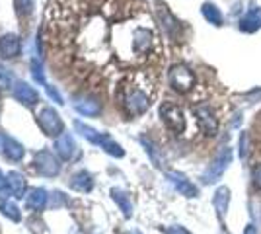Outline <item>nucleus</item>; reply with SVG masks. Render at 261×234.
<instances>
[{"mask_svg": "<svg viewBox=\"0 0 261 234\" xmlns=\"http://www.w3.org/2000/svg\"><path fill=\"white\" fill-rule=\"evenodd\" d=\"M230 160H232V149H230V147H222L220 152L217 154V158L213 160V164L209 166V170L205 172V182H207V184L217 182V180L224 174V170L228 168Z\"/></svg>", "mask_w": 261, "mask_h": 234, "instance_id": "obj_5", "label": "nucleus"}, {"mask_svg": "<svg viewBox=\"0 0 261 234\" xmlns=\"http://www.w3.org/2000/svg\"><path fill=\"white\" fill-rule=\"evenodd\" d=\"M168 178H170V182L177 188V191L181 193V195H185V197H195L199 191H197V188L191 184V182H187L181 174H175V172H170L168 174Z\"/></svg>", "mask_w": 261, "mask_h": 234, "instance_id": "obj_9", "label": "nucleus"}, {"mask_svg": "<svg viewBox=\"0 0 261 234\" xmlns=\"http://www.w3.org/2000/svg\"><path fill=\"white\" fill-rule=\"evenodd\" d=\"M8 186H10V193L16 197H22L25 193V178L20 172H10L8 176Z\"/></svg>", "mask_w": 261, "mask_h": 234, "instance_id": "obj_14", "label": "nucleus"}, {"mask_svg": "<svg viewBox=\"0 0 261 234\" xmlns=\"http://www.w3.org/2000/svg\"><path fill=\"white\" fill-rule=\"evenodd\" d=\"M14 96H16L22 104H25V106H35V104L39 102L37 92H35L27 82H16V86H14Z\"/></svg>", "mask_w": 261, "mask_h": 234, "instance_id": "obj_8", "label": "nucleus"}, {"mask_svg": "<svg viewBox=\"0 0 261 234\" xmlns=\"http://www.w3.org/2000/svg\"><path fill=\"white\" fill-rule=\"evenodd\" d=\"M111 197H113V201L121 207V211H123L125 217H130V215H132V205H130L129 197H127L121 190H111Z\"/></svg>", "mask_w": 261, "mask_h": 234, "instance_id": "obj_19", "label": "nucleus"}, {"mask_svg": "<svg viewBox=\"0 0 261 234\" xmlns=\"http://www.w3.org/2000/svg\"><path fill=\"white\" fill-rule=\"evenodd\" d=\"M144 86H146V82L134 80L129 86L123 88V106L130 115H140L150 106V94Z\"/></svg>", "mask_w": 261, "mask_h": 234, "instance_id": "obj_1", "label": "nucleus"}, {"mask_svg": "<svg viewBox=\"0 0 261 234\" xmlns=\"http://www.w3.org/2000/svg\"><path fill=\"white\" fill-rule=\"evenodd\" d=\"M74 127L80 131V135H82V137H86L88 141H92V143H96V145H102V143H104V139H106V135H100L96 129H92V127L84 125L82 121H74Z\"/></svg>", "mask_w": 261, "mask_h": 234, "instance_id": "obj_16", "label": "nucleus"}, {"mask_svg": "<svg viewBox=\"0 0 261 234\" xmlns=\"http://www.w3.org/2000/svg\"><path fill=\"white\" fill-rule=\"evenodd\" d=\"M92 178H90V174H86V172H78L74 178H72V182H70V188L72 190H76V191H90L92 190Z\"/></svg>", "mask_w": 261, "mask_h": 234, "instance_id": "obj_18", "label": "nucleus"}, {"mask_svg": "<svg viewBox=\"0 0 261 234\" xmlns=\"http://www.w3.org/2000/svg\"><path fill=\"white\" fill-rule=\"evenodd\" d=\"M254 184H256L258 190H261V164L254 168Z\"/></svg>", "mask_w": 261, "mask_h": 234, "instance_id": "obj_27", "label": "nucleus"}, {"mask_svg": "<svg viewBox=\"0 0 261 234\" xmlns=\"http://www.w3.org/2000/svg\"><path fill=\"white\" fill-rule=\"evenodd\" d=\"M6 182H8V178H6V176H4L2 172H0V190H4V186H6Z\"/></svg>", "mask_w": 261, "mask_h": 234, "instance_id": "obj_30", "label": "nucleus"}, {"mask_svg": "<svg viewBox=\"0 0 261 234\" xmlns=\"http://www.w3.org/2000/svg\"><path fill=\"white\" fill-rule=\"evenodd\" d=\"M35 170H37V174L51 178V176H57L59 174L61 164L57 162V158L49 150H41V152L35 154Z\"/></svg>", "mask_w": 261, "mask_h": 234, "instance_id": "obj_6", "label": "nucleus"}, {"mask_svg": "<svg viewBox=\"0 0 261 234\" xmlns=\"http://www.w3.org/2000/svg\"><path fill=\"white\" fill-rule=\"evenodd\" d=\"M74 107H76V111H78V113H82V115H88V117H94V115H98V113L102 111V106H100V102H98V100H94V98L78 100Z\"/></svg>", "mask_w": 261, "mask_h": 234, "instance_id": "obj_13", "label": "nucleus"}, {"mask_svg": "<svg viewBox=\"0 0 261 234\" xmlns=\"http://www.w3.org/2000/svg\"><path fill=\"white\" fill-rule=\"evenodd\" d=\"M240 147H242V156H246V154H248V135H242Z\"/></svg>", "mask_w": 261, "mask_h": 234, "instance_id": "obj_29", "label": "nucleus"}, {"mask_svg": "<svg viewBox=\"0 0 261 234\" xmlns=\"http://www.w3.org/2000/svg\"><path fill=\"white\" fill-rule=\"evenodd\" d=\"M0 150L10 158V160H20L23 156V147L20 143H16L10 137H2L0 135Z\"/></svg>", "mask_w": 261, "mask_h": 234, "instance_id": "obj_11", "label": "nucleus"}, {"mask_svg": "<svg viewBox=\"0 0 261 234\" xmlns=\"http://www.w3.org/2000/svg\"><path fill=\"white\" fill-rule=\"evenodd\" d=\"M260 27V12L258 10H252L244 20H242V29L246 31H256Z\"/></svg>", "mask_w": 261, "mask_h": 234, "instance_id": "obj_21", "label": "nucleus"}, {"mask_svg": "<svg viewBox=\"0 0 261 234\" xmlns=\"http://www.w3.org/2000/svg\"><path fill=\"white\" fill-rule=\"evenodd\" d=\"M47 199H49L47 191L41 190V188H37V190H31V191H29V195H27V205L33 207V209H43V207L47 205Z\"/></svg>", "mask_w": 261, "mask_h": 234, "instance_id": "obj_15", "label": "nucleus"}, {"mask_svg": "<svg viewBox=\"0 0 261 234\" xmlns=\"http://www.w3.org/2000/svg\"><path fill=\"white\" fill-rule=\"evenodd\" d=\"M228 203H230V190H228V188H220V190L217 191V195H215V207H217L220 219L224 217V213H226V209H228Z\"/></svg>", "mask_w": 261, "mask_h": 234, "instance_id": "obj_17", "label": "nucleus"}, {"mask_svg": "<svg viewBox=\"0 0 261 234\" xmlns=\"http://www.w3.org/2000/svg\"><path fill=\"white\" fill-rule=\"evenodd\" d=\"M20 47H22V43H20L18 35L6 33V35L0 37V53L4 57H16V55H20Z\"/></svg>", "mask_w": 261, "mask_h": 234, "instance_id": "obj_10", "label": "nucleus"}, {"mask_svg": "<svg viewBox=\"0 0 261 234\" xmlns=\"http://www.w3.org/2000/svg\"><path fill=\"white\" fill-rule=\"evenodd\" d=\"M160 115L164 119V123L174 131V133H181L185 127V119H183V109L174 104V102H164L160 107Z\"/></svg>", "mask_w": 261, "mask_h": 234, "instance_id": "obj_3", "label": "nucleus"}, {"mask_svg": "<svg viewBox=\"0 0 261 234\" xmlns=\"http://www.w3.org/2000/svg\"><path fill=\"white\" fill-rule=\"evenodd\" d=\"M18 2V8L22 14H31L33 10V0H16Z\"/></svg>", "mask_w": 261, "mask_h": 234, "instance_id": "obj_25", "label": "nucleus"}, {"mask_svg": "<svg viewBox=\"0 0 261 234\" xmlns=\"http://www.w3.org/2000/svg\"><path fill=\"white\" fill-rule=\"evenodd\" d=\"M102 149H104L108 154H111V156H117V158H121V156H123V149H121L115 141H111L109 137H106V139H104Z\"/></svg>", "mask_w": 261, "mask_h": 234, "instance_id": "obj_22", "label": "nucleus"}, {"mask_svg": "<svg viewBox=\"0 0 261 234\" xmlns=\"http://www.w3.org/2000/svg\"><path fill=\"white\" fill-rule=\"evenodd\" d=\"M47 92H49V96H51V98H55V102H57V104H63V100H61V96H59V92H57L55 88L47 86Z\"/></svg>", "mask_w": 261, "mask_h": 234, "instance_id": "obj_28", "label": "nucleus"}, {"mask_svg": "<svg viewBox=\"0 0 261 234\" xmlns=\"http://www.w3.org/2000/svg\"><path fill=\"white\" fill-rule=\"evenodd\" d=\"M31 68H33V78H35V80H39L41 84H45V80H43V70H41V64H39L37 61H33V63H31Z\"/></svg>", "mask_w": 261, "mask_h": 234, "instance_id": "obj_26", "label": "nucleus"}, {"mask_svg": "<svg viewBox=\"0 0 261 234\" xmlns=\"http://www.w3.org/2000/svg\"><path fill=\"white\" fill-rule=\"evenodd\" d=\"M244 234H258V233H256V227H252V225H250V227L246 229V233H244Z\"/></svg>", "mask_w": 261, "mask_h": 234, "instance_id": "obj_31", "label": "nucleus"}, {"mask_svg": "<svg viewBox=\"0 0 261 234\" xmlns=\"http://www.w3.org/2000/svg\"><path fill=\"white\" fill-rule=\"evenodd\" d=\"M203 14H205V18L211 23H215V25H220L222 23V14H220V10L215 4H205L203 6Z\"/></svg>", "mask_w": 261, "mask_h": 234, "instance_id": "obj_20", "label": "nucleus"}, {"mask_svg": "<svg viewBox=\"0 0 261 234\" xmlns=\"http://www.w3.org/2000/svg\"><path fill=\"white\" fill-rule=\"evenodd\" d=\"M168 78H170L172 88L177 90V92H189V90L193 88V82H195L193 72H191L187 66H183V64H175V66H172Z\"/></svg>", "mask_w": 261, "mask_h": 234, "instance_id": "obj_4", "label": "nucleus"}, {"mask_svg": "<svg viewBox=\"0 0 261 234\" xmlns=\"http://www.w3.org/2000/svg\"><path fill=\"white\" fill-rule=\"evenodd\" d=\"M0 209H2L4 217H8V219H10V221H14V223H18V221L22 219V215H20V209H18L14 203H10V201L2 203V205H0Z\"/></svg>", "mask_w": 261, "mask_h": 234, "instance_id": "obj_23", "label": "nucleus"}, {"mask_svg": "<svg viewBox=\"0 0 261 234\" xmlns=\"http://www.w3.org/2000/svg\"><path fill=\"white\" fill-rule=\"evenodd\" d=\"M195 115H197V121H199V127L205 135H217V129H218V123H217V117L213 115V109L209 106H199L195 107Z\"/></svg>", "mask_w": 261, "mask_h": 234, "instance_id": "obj_7", "label": "nucleus"}, {"mask_svg": "<svg viewBox=\"0 0 261 234\" xmlns=\"http://www.w3.org/2000/svg\"><path fill=\"white\" fill-rule=\"evenodd\" d=\"M37 123L41 127V131L49 137H61V133H63V121L53 107H43L37 113Z\"/></svg>", "mask_w": 261, "mask_h": 234, "instance_id": "obj_2", "label": "nucleus"}, {"mask_svg": "<svg viewBox=\"0 0 261 234\" xmlns=\"http://www.w3.org/2000/svg\"><path fill=\"white\" fill-rule=\"evenodd\" d=\"M10 84H12V74H10V70H8L6 66L0 64V88H10Z\"/></svg>", "mask_w": 261, "mask_h": 234, "instance_id": "obj_24", "label": "nucleus"}, {"mask_svg": "<svg viewBox=\"0 0 261 234\" xmlns=\"http://www.w3.org/2000/svg\"><path fill=\"white\" fill-rule=\"evenodd\" d=\"M132 234H140V233H132Z\"/></svg>", "mask_w": 261, "mask_h": 234, "instance_id": "obj_32", "label": "nucleus"}, {"mask_svg": "<svg viewBox=\"0 0 261 234\" xmlns=\"http://www.w3.org/2000/svg\"><path fill=\"white\" fill-rule=\"evenodd\" d=\"M55 149H57V152H59V156H61L63 160H68V158H72L76 147H74L72 137H70L68 133H65V135L57 137V141H55Z\"/></svg>", "mask_w": 261, "mask_h": 234, "instance_id": "obj_12", "label": "nucleus"}]
</instances>
